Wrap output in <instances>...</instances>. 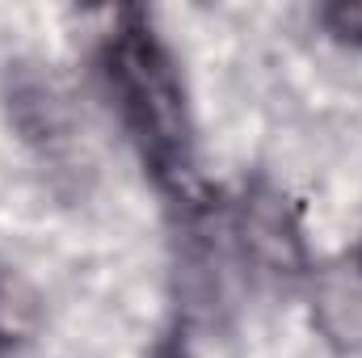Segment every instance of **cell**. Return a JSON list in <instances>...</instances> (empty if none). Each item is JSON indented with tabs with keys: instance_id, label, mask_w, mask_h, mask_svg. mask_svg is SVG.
Here are the masks:
<instances>
[{
	"instance_id": "cell-1",
	"label": "cell",
	"mask_w": 362,
	"mask_h": 358,
	"mask_svg": "<svg viewBox=\"0 0 362 358\" xmlns=\"http://www.w3.org/2000/svg\"><path fill=\"white\" fill-rule=\"evenodd\" d=\"M110 76L118 85V97L148 139L156 161H177L185 152V110H181V89L173 81L169 59L160 47L144 34H122L110 55Z\"/></svg>"
},
{
	"instance_id": "cell-2",
	"label": "cell",
	"mask_w": 362,
	"mask_h": 358,
	"mask_svg": "<svg viewBox=\"0 0 362 358\" xmlns=\"http://www.w3.org/2000/svg\"><path fill=\"white\" fill-rule=\"evenodd\" d=\"M312 299H316L320 329L333 342H341L350 350H362V262L325 270Z\"/></svg>"
},
{
	"instance_id": "cell-3",
	"label": "cell",
	"mask_w": 362,
	"mask_h": 358,
	"mask_svg": "<svg viewBox=\"0 0 362 358\" xmlns=\"http://www.w3.org/2000/svg\"><path fill=\"white\" fill-rule=\"evenodd\" d=\"M325 21L341 38H362V4H337V8L325 13Z\"/></svg>"
}]
</instances>
